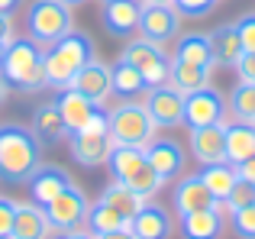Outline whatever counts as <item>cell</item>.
Returning a JSON list of instances; mask_svg holds the SVG:
<instances>
[{
  "label": "cell",
  "mask_w": 255,
  "mask_h": 239,
  "mask_svg": "<svg viewBox=\"0 0 255 239\" xmlns=\"http://www.w3.org/2000/svg\"><path fill=\"white\" fill-rule=\"evenodd\" d=\"M42 165V142L23 123H0V178L6 184H26Z\"/></svg>",
  "instance_id": "6da1fadb"
},
{
  "label": "cell",
  "mask_w": 255,
  "mask_h": 239,
  "mask_svg": "<svg viewBox=\"0 0 255 239\" xmlns=\"http://www.w3.org/2000/svg\"><path fill=\"white\" fill-rule=\"evenodd\" d=\"M94 58H97V42L91 39V32L71 29L58 42L45 45V88L65 91L78 71L91 65Z\"/></svg>",
  "instance_id": "7a4b0ae2"
},
{
  "label": "cell",
  "mask_w": 255,
  "mask_h": 239,
  "mask_svg": "<svg viewBox=\"0 0 255 239\" xmlns=\"http://www.w3.org/2000/svg\"><path fill=\"white\" fill-rule=\"evenodd\" d=\"M0 75L10 88L23 91V94H36L45 88V49L39 42H32L29 36H13V42L6 45Z\"/></svg>",
  "instance_id": "3957f363"
},
{
  "label": "cell",
  "mask_w": 255,
  "mask_h": 239,
  "mask_svg": "<svg viewBox=\"0 0 255 239\" xmlns=\"http://www.w3.org/2000/svg\"><path fill=\"white\" fill-rule=\"evenodd\" d=\"M107 168H110L113 181H120L129 191H136L142 201H152V197L165 188L158 171L152 168L149 158H145V149H139V145H113L110 158H107Z\"/></svg>",
  "instance_id": "277c9868"
},
{
  "label": "cell",
  "mask_w": 255,
  "mask_h": 239,
  "mask_svg": "<svg viewBox=\"0 0 255 239\" xmlns=\"http://www.w3.org/2000/svg\"><path fill=\"white\" fill-rule=\"evenodd\" d=\"M68 152H71V162L81 165V168H100L107 165L113 152V136H110V123H107V110H97L94 120L78 132H68Z\"/></svg>",
  "instance_id": "5b68a950"
},
{
  "label": "cell",
  "mask_w": 255,
  "mask_h": 239,
  "mask_svg": "<svg viewBox=\"0 0 255 239\" xmlns=\"http://www.w3.org/2000/svg\"><path fill=\"white\" fill-rule=\"evenodd\" d=\"M107 123H110V136L117 145H145L155 139V123H152L149 110L142 101H120L107 110Z\"/></svg>",
  "instance_id": "8992f818"
},
{
  "label": "cell",
  "mask_w": 255,
  "mask_h": 239,
  "mask_svg": "<svg viewBox=\"0 0 255 239\" xmlns=\"http://www.w3.org/2000/svg\"><path fill=\"white\" fill-rule=\"evenodd\" d=\"M71 29H75V13L62 0H32L29 10H26V32L42 49L58 42L62 36H68Z\"/></svg>",
  "instance_id": "52a82bcc"
},
{
  "label": "cell",
  "mask_w": 255,
  "mask_h": 239,
  "mask_svg": "<svg viewBox=\"0 0 255 239\" xmlns=\"http://www.w3.org/2000/svg\"><path fill=\"white\" fill-rule=\"evenodd\" d=\"M120 62H129L139 75L145 78L149 88H158V84H168V75H171V55L165 52V45L158 42H149V39L136 36L123 45L120 52Z\"/></svg>",
  "instance_id": "ba28073f"
},
{
  "label": "cell",
  "mask_w": 255,
  "mask_h": 239,
  "mask_svg": "<svg viewBox=\"0 0 255 239\" xmlns=\"http://www.w3.org/2000/svg\"><path fill=\"white\" fill-rule=\"evenodd\" d=\"M87 207H91L87 194L78 188V184H71V188H65L55 201L45 204L42 210H45V217H49L52 233H68V230H81L84 227Z\"/></svg>",
  "instance_id": "9c48e42d"
},
{
  "label": "cell",
  "mask_w": 255,
  "mask_h": 239,
  "mask_svg": "<svg viewBox=\"0 0 255 239\" xmlns=\"http://www.w3.org/2000/svg\"><path fill=\"white\" fill-rule=\"evenodd\" d=\"M142 104L149 110L155 129H178L184 126V94L171 84H158L142 94Z\"/></svg>",
  "instance_id": "30bf717a"
},
{
  "label": "cell",
  "mask_w": 255,
  "mask_h": 239,
  "mask_svg": "<svg viewBox=\"0 0 255 239\" xmlns=\"http://www.w3.org/2000/svg\"><path fill=\"white\" fill-rule=\"evenodd\" d=\"M230 110H226V97L217 88H200L194 94H184V126L197 129V126H213V123H226Z\"/></svg>",
  "instance_id": "8fae6325"
},
{
  "label": "cell",
  "mask_w": 255,
  "mask_h": 239,
  "mask_svg": "<svg viewBox=\"0 0 255 239\" xmlns=\"http://www.w3.org/2000/svg\"><path fill=\"white\" fill-rule=\"evenodd\" d=\"M181 32V13L174 10V3H142L139 13V36L149 42H171Z\"/></svg>",
  "instance_id": "7c38bea8"
},
{
  "label": "cell",
  "mask_w": 255,
  "mask_h": 239,
  "mask_svg": "<svg viewBox=\"0 0 255 239\" xmlns=\"http://www.w3.org/2000/svg\"><path fill=\"white\" fill-rule=\"evenodd\" d=\"M68 88H75L81 97L94 104V107H107V101L113 97V81H110V65L100 62V58H94L91 65H84L81 71L75 75V81L68 84Z\"/></svg>",
  "instance_id": "4fadbf2b"
},
{
  "label": "cell",
  "mask_w": 255,
  "mask_h": 239,
  "mask_svg": "<svg viewBox=\"0 0 255 239\" xmlns=\"http://www.w3.org/2000/svg\"><path fill=\"white\" fill-rule=\"evenodd\" d=\"M171 204H174V214L187 217V214H197V210H210L220 207V201L207 191V184L200 181V175H181L174 181L171 191Z\"/></svg>",
  "instance_id": "5bb4252c"
},
{
  "label": "cell",
  "mask_w": 255,
  "mask_h": 239,
  "mask_svg": "<svg viewBox=\"0 0 255 239\" xmlns=\"http://www.w3.org/2000/svg\"><path fill=\"white\" fill-rule=\"evenodd\" d=\"M145 158H149V165L158 171V178L165 184L178 181L184 175V165H187V155H184L178 139H152L145 145Z\"/></svg>",
  "instance_id": "9a60e30c"
},
{
  "label": "cell",
  "mask_w": 255,
  "mask_h": 239,
  "mask_svg": "<svg viewBox=\"0 0 255 239\" xmlns=\"http://www.w3.org/2000/svg\"><path fill=\"white\" fill-rule=\"evenodd\" d=\"M187 145H191V155L197 158V165L226 162V123L187 129Z\"/></svg>",
  "instance_id": "2e32d148"
},
{
  "label": "cell",
  "mask_w": 255,
  "mask_h": 239,
  "mask_svg": "<svg viewBox=\"0 0 255 239\" xmlns=\"http://www.w3.org/2000/svg\"><path fill=\"white\" fill-rule=\"evenodd\" d=\"M71 184H75V178H71V171L65 168V165H45L42 162L36 168V175L26 181V188H29V201H36L39 207H45V204L55 201Z\"/></svg>",
  "instance_id": "e0dca14e"
},
{
  "label": "cell",
  "mask_w": 255,
  "mask_h": 239,
  "mask_svg": "<svg viewBox=\"0 0 255 239\" xmlns=\"http://www.w3.org/2000/svg\"><path fill=\"white\" fill-rule=\"evenodd\" d=\"M129 230L136 233V239H171L174 220L162 204L145 201L142 207H139V214L129 220Z\"/></svg>",
  "instance_id": "ac0fdd59"
},
{
  "label": "cell",
  "mask_w": 255,
  "mask_h": 239,
  "mask_svg": "<svg viewBox=\"0 0 255 239\" xmlns=\"http://www.w3.org/2000/svg\"><path fill=\"white\" fill-rule=\"evenodd\" d=\"M139 13H142L139 0H104L100 23L113 36H132V32H139Z\"/></svg>",
  "instance_id": "d6986e66"
},
{
  "label": "cell",
  "mask_w": 255,
  "mask_h": 239,
  "mask_svg": "<svg viewBox=\"0 0 255 239\" xmlns=\"http://www.w3.org/2000/svg\"><path fill=\"white\" fill-rule=\"evenodd\" d=\"M10 239H52L49 217H45V210L36 201H16V217H13Z\"/></svg>",
  "instance_id": "ffe728a7"
},
{
  "label": "cell",
  "mask_w": 255,
  "mask_h": 239,
  "mask_svg": "<svg viewBox=\"0 0 255 239\" xmlns=\"http://www.w3.org/2000/svg\"><path fill=\"white\" fill-rule=\"evenodd\" d=\"M29 129L36 132V139L42 145H55V142H65L68 139V126H65L62 114H58L55 101H45L32 110V120H29Z\"/></svg>",
  "instance_id": "44dd1931"
},
{
  "label": "cell",
  "mask_w": 255,
  "mask_h": 239,
  "mask_svg": "<svg viewBox=\"0 0 255 239\" xmlns=\"http://www.w3.org/2000/svg\"><path fill=\"white\" fill-rule=\"evenodd\" d=\"M226 210L223 204L210 210H197V214H187L181 217V236L184 239H220L226 230Z\"/></svg>",
  "instance_id": "7402d4cb"
},
{
  "label": "cell",
  "mask_w": 255,
  "mask_h": 239,
  "mask_svg": "<svg viewBox=\"0 0 255 239\" xmlns=\"http://www.w3.org/2000/svg\"><path fill=\"white\" fill-rule=\"evenodd\" d=\"M55 107H58V114H62L65 120V126H68V132H78V129H84L87 123L94 120V114H97L100 107H94L87 97H81L75 88H65V91H58L55 94Z\"/></svg>",
  "instance_id": "603a6c76"
},
{
  "label": "cell",
  "mask_w": 255,
  "mask_h": 239,
  "mask_svg": "<svg viewBox=\"0 0 255 239\" xmlns=\"http://www.w3.org/2000/svg\"><path fill=\"white\" fill-rule=\"evenodd\" d=\"M171 58L217 68V62H213V45H210V36H207V32H184V36H178L174 39V55Z\"/></svg>",
  "instance_id": "cb8c5ba5"
},
{
  "label": "cell",
  "mask_w": 255,
  "mask_h": 239,
  "mask_svg": "<svg viewBox=\"0 0 255 239\" xmlns=\"http://www.w3.org/2000/svg\"><path fill=\"white\" fill-rule=\"evenodd\" d=\"M213 81V68L207 65H191V62H178L171 58V75H168V84L178 88L181 94H194L200 88H210Z\"/></svg>",
  "instance_id": "d4e9b609"
},
{
  "label": "cell",
  "mask_w": 255,
  "mask_h": 239,
  "mask_svg": "<svg viewBox=\"0 0 255 239\" xmlns=\"http://www.w3.org/2000/svg\"><path fill=\"white\" fill-rule=\"evenodd\" d=\"M255 155V126L252 123H226V162L243 165Z\"/></svg>",
  "instance_id": "484cf974"
},
{
  "label": "cell",
  "mask_w": 255,
  "mask_h": 239,
  "mask_svg": "<svg viewBox=\"0 0 255 239\" xmlns=\"http://www.w3.org/2000/svg\"><path fill=\"white\" fill-rule=\"evenodd\" d=\"M110 81H113V94H117L120 101H139V97L149 91L145 78L139 75L129 62H120V58L110 65Z\"/></svg>",
  "instance_id": "4316f807"
},
{
  "label": "cell",
  "mask_w": 255,
  "mask_h": 239,
  "mask_svg": "<svg viewBox=\"0 0 255 239\" xmlns=\"http://www.w3.org/2000/svg\"><path fill=\"white\" fill-rule=\"evenodd\" d=\"M200 181L207 184V191H210L213 197H217L220 204L226 201V194L233 191V184L239 181V171H236V165H230V162H213V165H200Z\"/></svg>",
  "instance_id": "83f0119b"
},
{
  "label": "cell",
  "mask_w": 255,
  "mask_h": 239,
  "mask_svg": "<svg viewBox=\"0 0 255 239\" xmlns=\"http://www.w3.org/2000/svg\"><path fill=\"white\" fill-rule=\"evenodd\" d=\"M210 36V45H213V62L217 65H236L239 55H243V42H239V32L233 23H223L217 26L213 32H207Z\"/></svg>",
  "instance_id": "f1b7e54d"
},
{
  "label": "cell",
  "mask_w": 255,
  "mask_h": 239,
  "mask_svg": "<svg viewBox=\"0 0 255 239\" xmlns=\"http://www.w3.org/2000/svg\"><path fill=\"white\" fill-rule=\"evenodd\" d=\"M129 227V220H126L123 214H117L113 207H107L104 201H94L91 207H87V220H84V230L91 236H104V233H113V230H123Z\"/></svg>",
  "instance_id": "f546056e"
},
{
  "label": "cell",
  "mask_w": 255,
  "mask_h": 239,
  "mask_svg": "<svg viewBox=\"0 0 255 239\" xmlns=\"http://www.w3.org/2000/svg\"><path fill=\"white\" fill-rule=\"evenodd\" d=\"M100 201L107 204V207H113L117 214H123L126 220H132V217L139 214V207H142V197L136 194V191H129L126 184H120V181H110V184H104V191H100Z\"/></svg>",
  "instance_id": "4dcf8cb0"
},
{
  "label": "cell",
  "mask_w": 255,
  "mask_h": 239,
  "mask_svg": "<svg viewBox=\"0 0 255 239\" xmlns=\"http://www.w3.org/2000/svg\"><path fill=\"white\" fill-rule=\"evenodd\" d=\"M226 110L236 123H252L255 126V84L239 81L226 97Z\"/></svg>",
  "instance_id": "1f68e13d"
},
{
  "label": "cell",
  "mask_w": 255,
  "mask_h": 239,
  "mask_svg": "<svg viewBox=\"0 0 255 239\" xmlns=\"http://www.w3.org/2000/svg\"><path fill=\"white\" fill-rule=\"evenodd\" d=\"M252 204H255V184H249V181H243V178H239V181L233 184V191L226 194L223 210H226V214H233V210L252 207Z\"/></svg>",
  "instance_id": "d6a6232c"
},
{
  "label": "cell",
  "mask_w": 255,
  "mask_h": 239,
  "mask_svg": "<svg viewBox=\"0 0 255 239\" xmlns=\"http://www.w3.org/2000/svg\"><path fill=\"white\" fill-rule=\"evenodd\" d=\"M230 227L239 239H255V204L230 214Z\"/></svg>",
  "instance_id": "836d02e7"
},
{
  "label": "cell",
  "mask_w": 255,
  "mask_h": 239,
  "mask_svg": "<svg viewBox=\"0 0 255 239\" xmlns=\"http://www.w3.org/2000/svg\"><path fill=\"white\" fill-rule=\"evenodd\" d=\"M220 0H174V10L181 13V16H191V19H204L213 13V6H217Z\"/></svg>",
  "instance_id": "e575fe53"
},
{
  "label": "cell",
  "mask_w": 255,
  "mask_h": 239,
  "mask_svg": "<svg viewBox=\"0 0 255 239\" xmlns=\"http://www.w3.org/2000/svg\"><path fill=\"white\" fill-rule=\"evenodd\" d=\"M233 26H236V32H239L243 52H255V13H243Z\"/></svg>",
  "instance_id": "d590c367"
},
{
  "label": "cell",
  "mask_w": 255,
  "mask_h": 239,
  "mask_svg": "<svg viewBox=\"0 0 255 239\" xmlns=\"http://www.w3.org/2000/svg\"><path fill=\"white\" fill-rule=\"evenodd\" d=\"M13 217H16V201L0 194V239L13 236Z\"/></svg>",
  "instance_id": "8d00e7d4"
},
{
  "label": "cell",
  "mask_w": 255,
  "mask_h": 239,
  "mask_svg": "<svg viewBox=\"0 0 255 239\" xmlns=\"http://www.w3.org/2000/svg\"><path fill=\"white\" fill-rule=\"evenodd\" d=\"M233 68H236L239 81L255 84V52H243V55H239V62L233 65Z\"/></svg>",
  "instance_id": "74e56055"
},
{
  "label": "cell",
  "mask_w": 255,
  "mask_h": 239,
  "mask_svg": "<svg viewBox=\"0 0 255 239\" xmlns=\"http://www.w3.org/2000/svg\"><path fill=\"white\" fill-rule=\"evenodd\" d=\"M236 171H239V178H243V181H249V184H255V155L249 158V162L236 165Z\"/></svg>",
  "instance_id": "f35d334b"
},
{
  "label": "cell",
  "mask_w": 255,
  "mask_h": 239,
  "mask_svg": "<svg viewBox=\"0 0 255 239\" xmlns=\"http://www.w3.org/2000/svg\"><path fill=\"white\" fill-rule=\"evenodd\" d=\"M0 39L3 42L13 39V16H6V13H0Z\"/></svg>",
  "instance_id": "ab89813d"
},
{
  "label": "cell",
  "mask_w": 255,
  "mask_h": 239,
  "mask_svg": "<svg viewBox=\"0 0 255 239\" xmlns=\"http://www.w3.org/2000/svg\"><path fill=\"white\" fill-rule=\"evenodd\" d=\"M52 239H94V236L81 227V230H68V233H52Z\"/></svg>",
  "instance_id": "60d3db41"
},
{
  "label": "cell",
  "mask_w": 255,
  "mask_h": 239,
  "mask_svg": "<svg viewBox=\"0 0 255 239\" xmlns=\"http://www.w3.org/2000/svg\"><path fill=\"white\" fill-rule=\"evenodd\" d=\"M94 239H136V233H132L129 227H123V230H113V233H104V236H94Z\"/></svg>",
  "instance_id": "b9f144b4"
},
{
  "label": "cell",
  "mask_w": 255,
  "mask_h": 239,
  "mask_svg": "<svg viewBox=\"0 0 255 239\" xmlns=\"http://www.w3.org/2000/svg\"><path fill=\"white\" fill-rule=\"evenodd\" d=\"M19 6H23V0H0V13H6V16H13Z\"/></svg>",
  "instance_id": "7bdbcfd3"
},
{
  "label": "cell",
  "mask_w": 255,
  "mask_h": 239,
  "mask_svg": "<svg viewBox=\"0 0 255 239\" xmlns=\"http://www.w3.org/2000/svg\"><path fill=\"white\" fill-rule=\"evenodd\" d=\"M6 91H10V84H6V81H3V75H0V107L6 104Z\"/></svg>",
  "instance_id": "ee69618b"
},
{
  "label": "cell",
  "mask_w": 255,
  "mask_h": 239,
  "mask_svg": "<svg viewBox=\"0 0 255 239\" xmlns=\"http://www.w3.org/2000/svg\"><path fill=\"white\" fill-rule=\"evenodd\" d=\"M10 42H13V39H10ZM10 42H3V39H0V65H3V55H6V45H10Z\"/></svg>",
  "instance_id": "f6af8a7d"
},
{
  "label": "cell",
  "mask_w": 255,
  "mask_h": 239,
  "mask_svg": "<svg viewBox=\"0 0 255 239\" xmlns=\"http://www.w3.org/2000/svg\"><path fill=\"white\" fill-rule=\"evenodd\" d=\"M62 3H68L71 10H75V6H81V3H87V0H62Z\"/></svg>",
  "instance_id": "bcb514c9"
},
{
  "label": "cell",
  "mask_w": 255,
  "mask_h": 239,
  "mask_svg": "<svg viewBox=\"0 0 255 239\" xmlns=\"http://www.w3.org/2000/svg\"><path fill=\"white\" fill-rule=\"evenodd\" d=\"M139 3H174V0H139Z\"/></svg>",
  "instance_id": "7dc6e473"
}]
</instances>
